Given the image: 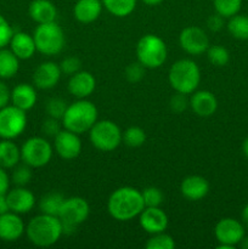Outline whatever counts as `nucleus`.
I'll return each instance as SVG.
<instances>
[{"label": "nucleus", "mask_w": 248, "mask_h": 249, "mask_svg": "<svg viewBox=\"0 0 248 249\" xmlns=\"http://www.w3.org/2000/svg\"><path fill=\"white\" fill-rule=\"evenodd\" d=\"M145 208L140 190L131 186H123L114 190L107 201L109 215L118 221H129L139 216Z\"/></svg>", "instance_id": "nucleus-1"}, {"label": "nucleus", "mask_w": 248, "mask_h": 249, "mask_svg": "<svg viewBox=\"0 0 248 249\" xmlns=\"http://www.w3.org/2000/svg\"><path fill=\"white\" fill-rule=\"evenodd\" d=\"M26 235L32 245L41 248L50 247L63 235L62 224L58 216L41 213L27 224Z\"/></svg>", "instance_id": "nucleus-2"}, {"label": "nucleus", "mask_w": 248, "mask_h": 249, "mask_svg": "<svg viewBox=\"0 0 248 249\" xmlns=\"http://www.w3.org/2000/svg\"><path fill=\"white\" fill-rule=\"evenodd\" d=\"M97 108L91 101L78 99V101L68 105L61 123L67 130L82 135L92 128L97 122Z\"/></svg>", "instance_id": "nucleus-3"}, {"label": "nucleus", "mask_w": 248, "mask_h": 249, "mask_svg": "<svg viewBox=\"0 0 248 249\" xmlns=\"http://www.w3.org/2000/svg\"><path fill=\"white\" fill-rule=\"evenodd\" d=\"M168 82L174 91L190 95L201 83V70L195 61L181 58L175 61L168 72Z\"/></svg>", "instance_id": "nucleus-4"}, {"label": "nucleus", "mask_w": 248, "mask_h": 249, "mask_svg": "<svg viewBox=\"0 0 248 249\" xmlns=\"http://www.w3.org/2000/svg\"><path fill=\"white\" fill-rule=\"evenodd\" d=\"M136 57L146 68H159L167 61L168 49L164 40L156 34H146L136 44Z\"/></svg>", "instance_id": "nucleus-5"}, {"label": "nucleus", "mask_w": 248, "mask_h": 249, "mask_svg": "<svg viewBox=\"0 0 248 249\" xmlns=\"http://www.w3.org/2000/svg\"><path fill=\"white\" fill-rule=\"evenodd\" d=\"M36 51L45 56L58 55L63 50L66 36L63 29L55 22L38 24L33 33Z\"/></svg>", "instance_id": "nucleus-6"}, {"label": "nucleus", "mask_w": 248, "mask_h": 249, "mask_svg": "<svg viewBox=\"0 0 248 249\" xmlns=\"http://www.w3.org/2000/svg\"><path fill=\"white\" fill-rule=\"evenodd\" d=\"M90 214L89 203L83 197H68L65 199L58 213L63 229V235H72L84 223Z\"/></svg>", "instance_id": "nucleus-7"}, {"label": "nucleus", "mask_w": 248, "mask_h": 249, "mask_svg": "<svg viewBox=\"0 0 248 249\" xmlns=\"http://www.w3.org/2000/svg\"><path fill=\"white\" fill-rule=\"evenodd\" d=\"M89 139L91 145L102 152L114 151L122 143L123 131L118 124L109 119L97 121L89 130Z\"/></svg>", "instance_id": "nucleus-8"}, {"label": "nucleus", "mask_w": 248, "mask_h": 249, "mask_svg": "<svg viewBox=\"0 0 248 249\" xmlns=\"http://www.w3.org/2000/svg\"><path fill=\"white\" fill-rule=\"evenodd\" d=\"M53 147L44 136H32L21 147V160L32 168H43L53 158Z\"/></svg>", "instance_id": "nucleus-9"}, {"label": "nucleus", "mask_w": 248, "mask_h": 249, "mask_svg": "<svg viewBox=\"0 0 248 249\" xmlns=\"http://www.w3.org/2000/svg\"><path fill=\"white\" fill-rule=\"evenodd\" d=\"M26 126V111L14 105L0 108V138L14 140L23 133Z\"/></svg>", "instance_id": "nucleus-10"}, {"label": "nucleus", "mask_w": 248, "mask_h": 249, "mask_svg": "<svg viewBox=\"0 0 248 249\" xmlns=\"http://www.w3.org/2000/svg\"><path fill=\"white\" fill-rule=\"evenodd\" d=\"M246 235V228L240 220L233 218H223L214 228V236L219 245L218 249H233Z\"/></svg>", "instance_id": "nucleus-11"}, {"label": "nucleus", "mask_w": 248, "mask_h": 249, "mask_svg": "<svg viewBox=\"0 0 248 249\" xmlns=\"http://www.w3.org/2000/svg\"><path fill=\"white\" fill-rule=\"evenodd\" d=\"M179 45L189 55L198 56L206 53L209 48V38L199 27L189 26L180 32Z\"/></svg>", "instance_id": "nucleus-12"}, {"label": "nucleus", "mask_w": 248, "mask_h": 249, "mask_svg": "<svg viewBox=\"0 0 248 249\" xmlns=\"http://www.w3.org/2000/svg\"><path fill=\"white\" fill-rule=\"evenodd\" d=\"M53 150L62 160H74L82 152V141L79 135L63 128L53 138Z\"/></svg>", "instance_id": "nucleus-13"}, {"label": "nucleus", "mask_w": 248, "mask_h": 249, "mask_svg": "<svg viewBox=\"0 0 248 249\" xmlns=\"http://www.w3.org/2000/svg\"><path fill=\"white\" fill-rule=\"evenodd\" d=\"M60 65L53 62V61H46L40 63L35 68L33 73V85L40 90H50L58 84L61 79Z\"/></svg>", "instance_id": "nucleus-14"}, {"label": "nucleus", "mask_w": 248, "mask_h": 249, "mask_svg": "<svg viewBox=\"0 0 248 249\" xmlns=\"http://www.w3.org/2000/svg\"><path fill=\"white\" fill-rule=\"evenodd\" d=\"M139 224L150 235L163 232L168 228V215L159 207H145L139 214Z\"/></svg>", "instance_id": "nucleus-15"}, {"label": "nucleus", "mask_w": 248, "mask_h": 249, "mask_svg": "<svg viewBox=\"0 0 248 249\" xmlns=\"http://www.w3.org/2000/svg\"><path fill=\"white\" fill-rule=\"evenodd\" d=\"M24 232L26 225L19 214L10 211L0 215V240L5 242H15L19 240Z\"/></svg>", "instance_id": "nucleus-16"}, {"label": "nucleus", "mask_w": 248, "mask_h": 249, "mask_svg": "<svg viewBox=\"0 0 248 249\" xmlns=\"http://www.w3.org/2000/svg\"><path fill=\"white\" fill-rule=\"evenodd\" d=\"M10 211L17 214L29 213L35 206V197L33 192L26 189V186H17L9 190L6 194Z\"/></svg>", "instance_id": "nucleus-17"}, {"label": "nucleus", "mask_w": 248, "mask_h": 249, "mask_svg": "<svg viewBox=\"0 0 248 249\" xmlns=\"http://www.w3.org/2000/svg\"><path fill=\"white\" fill-rule=\"evenodd\" d=\"M67 89L71 95L77 99H87L96 89V79L88 71H82L71 75Z\"/></svg>", "instance_id": "nucleus-18"}, {"label": "nucleus", "mask_w": 248, "mask_h": 249, "mask_svg": "<svg viewBox=\"0 0 248 249\" xmlns=\"http://www.w3.org/2000/svg\"><path fill=\"white\" fill-rule=\"evenodd\" d=\"M190 107L196 116L207 118L213 116L218 109L215 95L208 90H196L190 97Z\"/></svg>", "instance_id": "nucleus-19"}, {"label": "nucleus", "mask_w": 248, "mask_h": 249, "mask_svg": "<svg viewBox=\"0 0 248 249\" xmlns=\"http://www.w3.org/2000/svg\"><path fill=\"white\" fill-rule=\"evenodd\" d=\"M180 191L189 201H199L208 195L209 182L201 175H190L181 181Z\"/></svg>", "instance_id": "nucleus-20"}, {"label": "nucleus", "mask_w": 248, "mask_h": 249, "mask_svg": "<svg viewBox=\"0 0 248 249\" xmlns=\"http://www.w3.org/2000/svg\"><path fill=\"white\" fill-rule=\"evenodd\" d=\"M102 9L101 0H77L73 6V16L80 23H92L99 18Z\"/></svg>", "instance_id": "nucleus-21"}, {"label": "nucleus", "mask_w": 248, "mask_h": 249, "mask_svg": "<svg viewBox=\"0 0 248 249\" xmlns=\"http://www.w3.org/2000/svg\"><path fill=\"white\" fill-rule=\"evenodd\" d=\"M10 50L19 58V60H29L34 56L36 51L35 41L33 36L26 32H14L11 40L9 43Z\"/></svg>", "instance_id": "nucleus-22"}, {"label": "nucleus", "mask_w": 248, "mask_h": 249, "mask_svg": "<svg viewBox=\"0 0 248 249\" xmlns=\"http://www.w3.org/2000/svg\"><path fill=\"white\" fill-rule=\"evenodd\" d=\"M28 14L35 23H49L56 21L57 9L51 0H33L28 6Z\"/></svg>", "instance_id": "nucleus-23"}, {"label": "nucleus", "mask_w": 248, "mask_h": 249, "mask_svg": "<svg viewBox=\"0 0 248 249\" xmlns=\"http://www.w3.org/2000/svg\"><path fill=\"white\" fill-rule=\"evenodd\" d=\"M36 100H38V96H36L35 87L31 84L21 83L16 85L11 91L12 105L26 112L33 108L34 105L36 104Z\"/></svg>", "instance_id": "nucleus-24"}, {"label": "nucleus", "mask_w": 248, "mask_h": 249, "mask_svg": "<svg viewBox=\"0 0 248 249\" xmlns=\"http://www.w3.org/2000/svg\"><path fill=\"white\" fill-rule=\"evenodd\" d=\"M21 160V148L12 140L2 139L0 141V167L12 169Z\"/></svg>", "instance_id": "nucleus-25"}, {"label": "nucleus", "mask_w": 248, "mask_h": 249, "mask_svg": "<svg viewBox=\"0 0 248 249\" xmlns=\"http://www.w3.org/2000/svg\"><path fill=\"white\" fill-rule=\"evenodd\" d=\"M19 70V58L10 49H0V79L15 77Z\"/></svg>", "instance_id": "nucleus-26"}, {"label": "nucleus", "mask_w": 248, "mask_h": 249, "mask_svg": "<svg viewBox=\"0 0 248 249\" xmlns=\"http://www.w3.org/2000/svg\"><path fill=\"white\" fill-rule=\"evenodd\" d=\"M65 199V196L60 192H49V194L44 195L39 201V209L44 214L57 216Z\"/></svg>", "instance_id": "nucleus-27"}, {"label": "nucleus", "mask_w": 248, "mask_h": 249, "mask_svg": "<svg viewBox=\"0 0 248 249\" xmlns=\"http://www.w3.org/2000/svg\"><path fill=\"white\" fill-rule=\"evenodd\" d=\"M226 28L231 36L237 40H248V16L237 14L228 18Z\"/></svg>", "instance_id": "nucleus-28"}, {"label": "nucleus", "mask_w": 248, "mask_h": 249, "mask_svg": "<svg viewBox=\"0 0 248 249\" xmlns=\"http://www.w3.org/2000/svg\"><path fill=\"white\" fill-rule=\"evenodd\" d=\"M105 9L116 17H126L133 14L138 0H101Z\"/></svg>", "instance_id": "nucleus-29"}, {"label": "nucleus", "mask_w": 248, "mask_h": 249, "mask_svg": "<svg viewBox=\"0 0 248 249\" xmlns=\"http://www.w3.org/2000/svg\"><path fill=\"white\" fill-rule=\"evenodd\" d=\"M213 6L216 14L224 18H230L240 14L242 7V0H213Z\"/></svg>", "instance_id": "nucleus-30"}, {"label": "nucleus", "mask_w": 248, "mask_h": 249, "mask_svg": "<svg viewBox=\"0 0 248 249\" xmlns=\"http://www.w3.org/2000/svg\"><path fill=\"white\" fill-rule=\"evenodd\" d=\"M206 53L209 62L215 67H224L230 61V53L223 45H209Z\"/></svg>", "instance_id": "nucleus-31"}, {"label": "nucleus", "mask_w": 248, "mask_h": 249, "mask_svg": "<svg viewBox=\"0 0 248 249\" xmlns=\"http://www.w3.org/2000/svg\"><path fill=\"white\" fill-rule=\"evenodd\" d=\"M146 141V133L140 126H129L123 133V139L122 142L125 143L128 147H140L145 143Z\"/></svg>", "instance_id": "nucleus-32"}, {"label": "nucleus", "mask_w": 248, "mask_h": 249, "mask_svg": "<svg viewBox=\"0 0 248 249\" xmlns=\"http://www.w3.org/2000/svg\"><path fill=\"white\" fill-rule=\"evenodd\" d=\"M67 107V102H66V100H63L62 97H50V99L45 102V113L48 114V117L58 119V121H62L63 114H65Z\"/></svg>", "instance_id": "nucleus-33"}, {"label": "nucleus", "mask_w": 248, "mask_h": 249, "mask_svg": "<svg viewBox=\"0 0 248 249\" xmlns=\"http://www.w3.org/2000/svg\"><path fill=\"white\" fill-rule=\"evenodd\" d=\"M175 246L177 245H175L174 238L165 233V231L151 235V237L146 242L147 249H174Z\"/></svg>", "instance_id": "nucleus-34"}, {"label": "nucleus", "mask_w": 248, "mask_h": 249, "mask_svg": "<svg viewBox=\"0 0 248 249\" xmlns=\"http://www.w3.org/2000/svg\"><path fill=\"white\" fill-rule=\"evenodd\" d=\"M12 169L14 170H12L11 180L16 186H26L31 182L33 173H32V167H29L28 164H26V163L19 164L18 163Z\"/></svg>", "instance_id": "nucleus-35"}, {"label": "nucleus", "mask_w": 248, "mask_h": 249, "mask_svg": "<svg viewBox=\"0 0 248 249\" xmlns=\"http://www.w3.org/2000/svg\"><path fill=\"white\" fill-rule=\"evenodd\" d=\"M145 207H160L164 201V195L162 190L155 186H148L141 191Z\"/></svg>", "instance_id": "nucleus-36"}, {"label": "nucleus", "mask_w": 248, "mask_h": 249, "mask_svg": "<svg viewBox=\"0 0 248 249\" xmlns=\"http://www.w3.org/2000/svg\"><path fill=\"white\" fill-rule=\"evenodd\" d=\"M146 73V67H143L139 61L130 63L124 70V75H125L126 80L130 83H139L140 80L143 79Z\"/></svg>", "instance_id": "nucleus-37"}, {"label": "nucleus", "mask_w": 248, "mask_h": 249, "mask_svg": "<svg viewBox=\"0 0 248 249\" xmlns=\"http://www.w3.org/2000/svg\"><path fill=\"white\" fill-rule=\"evenodd\" d=\"M190 106V99L187 97L186 94H181V92H177L170 97L169 100V107L174 113L180 114L187 109Z\"/></svg>", "instance_id": "nucleus-38"}, {"label": "nucleus", "mask_w": 248, "mask_h": 249, "mask_svg": "<svg viewBox=\"0 0 248 249\" xmlns=\"http://www.w3.org/2000/svg\"><path fill=\"white\" fill-rule=\"evenodd\" d=\"M60 68L62 74L66 75H73L74 73L79 72L82 70V61L77 57V56H68V57L63 58L60 63Z\"/></svg>", "instance_id": "nucleus-39"}, {"label": "nucleus", "mask_w": 248, "mask_h": 249, "mask_svg": "<svg viewBox=\"0 0 248 249\" xmlns=\"http://www.w3.org/2000/svg\"><path fill=\"white\" fill-rule=\"evenodd\" d=\"M61 130H62V128H61V121H58V119L48 117L41 123V133L46 138H55Z\"/></svg>", "instance_id": "nucleus-40"}, {"label": "nucleus", "mask_w": 248, "mask_h": 249, "mask_svg": "<svg viewBox=\"0 0 248 249\" xmlns=\"http://www.w3.org/2000/svg\"><path fill=\"white\" fill-rule=\"evenodd\" d=\"M12 36H14V29L10 26L7 19L2 15H0V49L9 45Z\"/></svg>", "instance_id": "nucleus-41"}, {"label": "nucleus", "mask_w": 248, "mask_h": 249, "mask_svg": "<svg viewBox=\"0 0 248 249\" xmlns=\"http://www.w3.org/2000/svg\"><path fill=\"white\" fill-rule=\"evenodd\" d=\"M207 27H208L212 32H220L224 27H226L225 18L215 12V14L211 15V16L207 18Z\"/></svg>", "instance_id": "nucleus-42"}, {"label": "nucleus", "mask_w": 248, "mask_h": 249, "mask_svg": "<svg viewBox=\"0 0 248 249\" xmlns=\"http://www.w3.org/2000/svg\"><path fill=\"white\" fill-rule=\"evenodd\" d=\"M11 101V91L2 80H0V108L7 106Z\"/></svg>", "instance_id": "nucleus-43"}, {"label": "nucleus", "mask_w": 248, "mask_h": 249, "mask_svg": "<svg viewBox=\"0 0 248 249\" xmlns=\"http://www.w3.org/2000/svg\"><path fill=\"white\" fill-rule=\"evenodd\" d=\"M10 187V178L6 170L0 167V195H6Z\"/></svg>", "instance_id": "nucleus-44"}, {"label": "nucleus", "mask_w": 248, "mask_h": 249, "mask_svg": "<svg viewBox=\"0 0 248 249\" xmlns=\"http://www.w3.org/2000/svg\"><path fill=\"white\" fill-rule=\"evenodd\" d=\"M10 212L9 203H7L6 195H0V215Z\"/></svg>", "instance_id": "nucleus-45"}, {"label": "nucleus", "mask_w": 248, "mask_h": 249, "mask_svg": "<svg viewBox=\"0 0 248 249\" xmlns=\"http://www.w3.org/2000/svg\"><path fill=\"white\" fill-rule=\"evenodd\" d=\"M241 223L248 230V203L243 207L242 212H241Z\"/></svg>", "instance_id": "nucleus-46"}, {"label": "nucleus", "mask_w": 248, "mask_h": 249, "mask_svg": "<svg viewBox=\"0 0 248 249\" xmlns=\"http://www.w3.org/2000/svg\"><path fill=\"white\" fill-rule=\"evenodd\" d=\"M141 1L145 5H147V6H156V5L162 4L164 0H141Z\"/></svg>", "instance_id": "nucleus-47"}, {"label": "nucleus", "mask_w": 248, "mask_h": 249, "mask_svg": "<svg viewBox=\"0 0 248 249\" xmlns=\"http://www.w3.org/2000/svg\"><path fill=\"white\" fill-rule=\"evenodd\" d=\"M242 152L245 157L248 160V138H246L242 142Z\"/></svg>", "instance_id": "nucleus-48"}, {"label": "nucleus", "mask_w": 248, "mask_h": 249, "mask_svg": "<svg viewBox=\"0 0 248 249\" xmlns=\"http://www.w3.org/2000/svg\"><path fill=\"white\" fill-rule=\"evenodd\" d=\"M238 246H240L242 249H248V236L245 235V237L241 240V242L238 243Z\"/></svg>", "instance_id": "nucleus-49"}]
</instances>
